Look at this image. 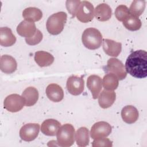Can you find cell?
Segmentation results:
<instances>
[{"label": "cell", "instance_id": "1", "mask_svg": "<svg viewBox=\"0 0 147 147\" xmlns=\"http://www.w3.org/2000/svg\"><path fill=\"white\" fill-rule=\"evenodd\" d=\"M125 69L132 76L142 79L147 76V53L144 50H137L131 53L125 63Z\"/></svg>", "mask_w": 147, "mask_h": 147}, {"label": "cell", "instance_id": "2", "mask_svg": "<svg viewBox=\"0 0 147 147\" xmlns=\"http://www.w3.org/2000/svg\"><path fill=\"white\" fill-rule=\"evenodd\" d=\"M82 41L86 48L91 50H95L101 46L102 35L98 29L89 28L86 29L83 32Z\"/></svg>", "mask_w": 147, "mask_h": 147}, {"label": "cell", "instance_id": "3", "mask_svg": "<svg viewBox=\"0 0 147 147\" xmlns=\"http://www.w3.org/2000/svg\"><path fill=\"white\" fill-rule=\"evenodd\" d=\"M67 18V14L60 11L53 14L47 20L46 26L48 32L52 35H57L63 30Z\"/></svg>", "mask_w": 147, "mask_h": 147}, {"label": "cell", "instance_id": "4", "mask_svg": "<svg viewBox=\"0 0 147 147\" xmlns=\"http://www.w3.org/2000/svg\"><path fill=\"white\" fill-rule=\"evenodd\" d=\"M75 129L69 123H65L61 126L56 134L57 142L63 147L72 146L75 141Z\"/></svg>", "mask_w": 147, "mask_h": 147}, {"label": "cell", "instance_id": "5", "mask_svg": "<svg viewBox=\"0 0 147 147\" xmlns=\"http://www.w3.org/2000/svg\"><path fill=\"white\" fill-rule=\"evenodd\" d=\"M94 7L92 4L87 1H81L76 13L77 19L82 22H90L94 18Z\"/></svg>", "mask_w": 147, "mask_h": 147}, {"label": "cell", "instance_id": "6", "mask_svg": "<svg viewBox=\"0 0 147 147\" xmlns=\"http://www.w3.org/2000/svg\"><path fill=\"white\" fill-rule=\"evenodd\" d=\"M25 105V100L23 97L17 94H12L8 95L3 102L4 108L11 113L20 111Z\"/></svg>", "mask_w": 147, "mask_h": 147}, {"label": "cell", "instance_id": "7", "mask_svg": "<svg viewBox=\"0 0 147 147\" xmlns=\"http://www.w3.org/2000/svg\"><path fill=\"white\" fill-rule=\"evenodd\" d=\"M105 71L114 74L119 80L124 79L127 75V72L123 63L119 59L115 57H112L108 60Z\"/></svg>", "mask_w": 147, "mask_h": 147}, {"label": "cell", "instance_id": "8", "mask_svg": "<svg viewBox=\"0 0 147 147\" xmlns=\"http://www.w3.org/2000/svg\"><path fill=\"white\" fill-rule=\"evenodd\" d=\"M112 131L111 125L105 121L97 122L91 127L90 135L92 139L105 138L110 134Z\"/></svg>", "mask_w": 147, "mask_h": 147}, {"label": "cell", "instance_id": "9", "mask_svg": "<svg viewBox=\"0 0 147 147\" xmlns=\"http://www.w3.org/2000/svg\"><path fill=\"white\" fill-rule=\"evenodd\" d=\"M66 87L68 91L72 95L76 96L81 94L84 88V81L82 77L72 75L67 81Z\"/></svg>", "mask_w": 147, "mask_h": 147}, {"label": "cell", "instance_id": "10", "mask_svg": "<svg viewBox=\"0 0 147 147\" xmlns=\"http://www.w3.org/2000/svg\"><path fill=\"white\" fill-rule=\"evenodd\" d=\"M40 125L38 123H29L24 125L20 130V138L27 142L34 140L38 135Z\"/></svg>", "mask_w": 147, "mask_h": 147}, {"label": "cell", "instance_id": "11", "mask_svg": "<svg viewBox=\"0 0 147 147\" xmlns=\"http://www.w3.org/2000/svg\"><path fill=\"white\" fill-rule=\"evenodd\" d=\"M87 87L90 90L93 99H96L102 88V80L98 75H91L87 78Z\"/></svg>", "mask_w": 147, "mask_h": 147}, {"label": "cell", "instance_id": "12", "mask_svg": "<svg viewBox=\"0 0 147 147\" xmlns=\"http://www.w3.org/2000/svg\"><path fill=\"white\" fill-rule=\"evenodd\" d=\"M37 30L36 25L34 22L26 20L21 21L17 27V32L18 34L25 38H30L33 36Z\"/></svg>", "mask_w": 147, "mask_h": 147}, {"label": "cell", "instance_id": "13", "mask_svg": "<svg viewBox=\"0 0 147 147\" xmlns=\"http://www.w3.org/2000/svg\"><path fill=\"white\" fill-rule=\"evenodd\" d=\"M103 49L109 56L113 57L118 56L122 50V44L110 39L103 40Z\"/></svg>", "mask_w": 147, "mask_h": 147}, {"label": "cell", "instance_id": "14", "mask_svg": "<svg viewBox=\"0 0 147 147\" xmlns=\"http://www.w3.org/2000/svg\"><path fill=\"white\" fill-rule=\"evenodd\" d=\"M17 67V64L15 59L8 55L1 56L0 59L1 70L7 74H12L16 71Z\"/></svg>", "mask_w": 147, "mask_h": 147}, {"label": "cell", "instance_id": "15", "mask_svg": "<svg viewBox=\"0 0 147 147\" xmlns=\"http://www.w3.org/2000/svg\"><path fill=\"white\" fill-rule=\"evenodd\" d=\"M61 123L54 119H48L45 120L41 124V132L48 136H55L56 135Z\"/></svg>", "mask_w": 147, "mask_h": 147}, {"label": "cell", "instance_id": "16", "mask_svg": "<svg viewBox=\"0 0 147 147\" xmlns=\"http://www.w3.org/2000/svg\"><path fill=\"white\" fill-rule=\"evenodd\" d=\"M46 94L49 99L53 102H59L64 98V91L57 84H49L46 88Z\"/></svg>", "mask_w": 147, "mask_h": 147}, {"label": "cell", "instance_id": "17", "mask_svg": "<svg viewBox=\"0 0 147 147\" xmlns=\"http://www.w3.org/2000/svg\"><path fill=\"white\" fill-rule=\"evenodd\" d=\"M116 99L115 92L113 90H103L98 96V103L103 109H107L112 106Z\"/></svg>", "mask_w": 147, "mask_h": 147}, {"label": "cell", "instance_id": "18", "mask_svg": "<svg viewBox=\"0 0 147 147\" xmlns=\"http://www.w3.org/2000/svg\"><path fill=\"white\" fill-rule=\"evenodd\" d=\"M121 117L125 122L131 124L137 121L139 114L135 107L131 105H127L122 109Z\"/></svg>", "mask_w": 147, "mask_h": 147}, {"label": "cell", "instance_id": "19", "mask_svg": "<svg viewBox=\"0 0 147 147\" xmlns=\"http://www.w3.org/2000/svg\"><path fill=\"white\" fill-rule=\"evenodd\" d=\"M16 41V38L9 28L1 27L0 28V44L1 46L10 47L14 45Z\"/></svg>", "mask_w": 147, "mask_h": 147}, {"label": "cell", "instance_id": "20", "mask_svg": "<svg viewBox=\"0 0 147 147\" xmlns=\"http://www.w3.org/2000/svg\"><path fill=\"white\" fill-rule=\"evenodd\" d=\"M94 13L96 18L98 21L103 22L108 21L111 18L112 11L109 5L102 3L96 7Z\"/></svg>", "mask_w": 147, "mask_h": 147}, {"label": "cell", "instance_id": "21", "mask_svg": "<svg viewBox=\"0 0 147 147\" xmlns=\"http://www.w3.org/2000/svg\"><path fill=\"white\" fill-rule=\"evenodd\" d=\"M34 59L36 63L41 67L49 66L54 61V57L52 55L43 51L35 52Z\"/></svg>", "mask_w": 147, "mask_h": 147}, {"label": "cell", "instance_id": "22", "mask_svg": "<svg viewBox=\"0 0 147 147\" xmlns=\"http://www.w3.org/2000/svg\"><path fill=\"white\" fill-rule=\"evenodd\" d=\"M22 96L25 100L26 106H32L36 103L38 99V92L34 87H27L23 91Z\"/></svg>", "mask_w": 147, "mask_h": 147}, {"label": "cell", "instance_id": "23", "mask_svg": "<svg viewBox=\"0 0 147 147\" xmlns=\"http://www.w3.org/2000/svg\"><path fill=\"white\" fill-rule=\"evenodd\" d=\"M22 16L25 20L34 22L41 19L42 13L38 8L29 7L24 9L22 12Z\"/></svg>", "mask_w": 147, "mask_h": 147}, {"label": "cell", "instance_id": "24", "mask_svg": "<svg viewBox=\"0 0 147 147\" xmlns=\"http://www.w3.org/2000/svg\"><path fill=\"white\" fill-rule=\"evenodd\" d=\"M89 130L86 127H81L78 129L75 133L76 144L79 146H86L90 142Z\"/></svg>", "mask_w": 147, "mask_h": 147}, {"label": "cell", "instance_id": "25", "mask_svg": "<svg viewBox=\"0 0 147 147\" xmlns=\"http://www.w3.org/2000/svg\"><path fill=\"white\" fill-rule=\"evenodd\" d=\"M104 88L107 90H114L117 88L119 84V79L116 75L112 73L105 75L102 80Z\"/></svg>", "mask_w": 147, "mask_h": 147}, {"label": "cell", "instance_id": "26", "mask_svg": "<svg viewBox=\"0 0 147 147\" xmlns=\"http://www.w3.org/2000/svg\"><path fill=\"white\" fill-rule=\"evenodd\" d=\"M123 25L127 29L131 31H136L141 28L142 23L138 17L130 14L123 21Z\"/></svg>", "mask_w": 147, "mask_h": 147}, {"label": "cell", "instance_id": "27", "mask_svg": "<svg viewBox=\"0 0 147 147\" xmlns=\"http://www.w3.org/2000/svg\"><path fill=\"white\" fill-rule=\"evenodd\" d=\"M146 2L145 1L142 0H135L133 1L130 5L129 9L130 14L138 17L144 12Z\"/></svg>", "mask_w": 147, "mask_h": 147}, {"label": "cell", "instance_id": "28", "mask_svg": "<svg viewBox=\"0 0 147 147\" xmlns=\"http://www.w3.org/2000/svg\"><path fill=\"white\" fill-rule=\"evenodd\" d=\"M129 15V9L124 5H119L115 10V16L119 21L123 22Z\"/></svg>", "mask_w": 147, "mask_h": 147}, {"label": "cell", "instance_id": "29", "mask_svg": "<svg viewBox=\"0 0 147 147\" xmlns=\"http://www.w3.org/2000/svg\"><path fill=\"white\" fill-rule=\"evenodd\" d=\"M80 2V0H68L66 1L65 5L67 9L72 15V17L76 16V13Z\"/></svg>", "mask_w": 147, "mask_h": 147}, {"label": "cell", "instance_id": "30", "mask_svg": "<svg viewBox=\"0 0 147 147\" xmlns=\"http://www.w3.org/2000/svg\"><path fill=\"white\" fill-rule=\"evenodd\" d=\"M43 35L42 33L38 29L37 30L35 34L30 37V38H25V41L27 44L29 45H35L40 43L42 40Z\"/></svg>", "mask_w": 147, "mask_h": 147}, {"label": "cell", "instance_id": "31", "mask_svg": "<svg viewBox=\"0 0 147 147\" xmlns=\"http://www.w3.org/2000/svg\"><path fill=\"white\" fill-rule=\"evenodd\" d=\"M112 141L107 138H100L98 139H95L92 143V146L93 147H111L112 146Z\"/></svg>", "mask_w": 147, "mask_h": 147}]
</instances>
